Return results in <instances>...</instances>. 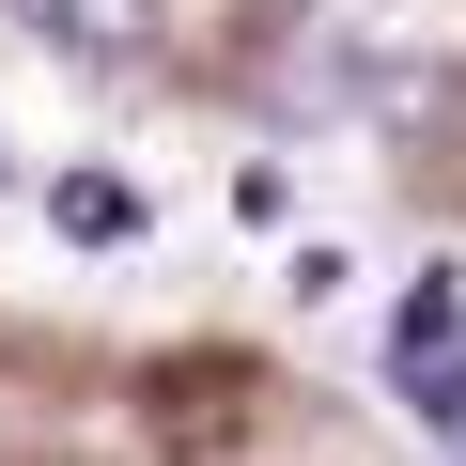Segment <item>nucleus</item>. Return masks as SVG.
I'll return each mask as SVG.
<instances>
[{"label": "nucleus", "instance_id": "1", "mask_svg": "<svg viewBox=\"0 0 466 466\" xmlns=\"http://www.w3.org/2000/svg\"><path fill=\"white\" fill-rule=\"evenodd\" d=\"M16 32H32L47 63H140L156 0H16Z\"/></svg>", "mask_w": 466, "mask_h": 466}, {"label": "nucleus", "instance_id": "3", "mask_svg": "<svg viewBox=\"0 0 466 466\" xmlns=\"http://www.w3.org/2000/svg\"><path fill=\"white\" fill-rule=\"evenodd\" d=\"M47 218L78 233V249H125V233H140V187H109V171H63V187H47Z\"/></svg>", "mask_w": 466, "mask_h": 466}, {"label": "nucleus", "instance_id": "2", "mask_svg": "<svg viewBox=\"0 0 466 466\" xmlns=\"http://www.w3.org/2000/svg\"><path fill=\"white\" fill-rule=\"evenodd\" d=\"M389 373H404V404H420L435 373H466V280H451V265L404 296V327H389Z\"/></svg>", "mask_w": 466, "mask_h": 466}]
</instances>
